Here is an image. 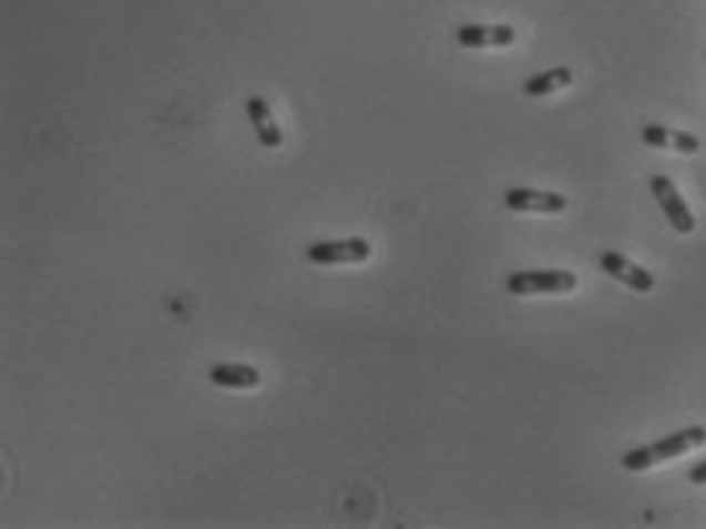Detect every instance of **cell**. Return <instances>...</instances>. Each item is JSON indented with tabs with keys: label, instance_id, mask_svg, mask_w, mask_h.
I'll list each match as a JSON object with an SVG mask.
<instances>
[{
	"label": "cell",
	"instance_id": "8",
	"mask_svg": "<svg viewBox=\"0 0 706 529\" xmlns=\"http://www.w3.org/2000/svg\"><path fill=\"white\" fill-rule=\"evenodd\" d=\"M245 111H248V120H252L254 126V135L257 141L264 144L266 151H278L282 147V129L276 126V120H273V111H269V104H266L260 95H252V99L245 101Z\"/></svg>",
	"mask_w": 706,
	"mask_h": 529
},
{
	"label": "cell",
	"instance_id": "10",
	"mask_svg": "<svg viewBox=\"0 0 706 529\" xmlns=\"http://www.w3.org/2000/svg\"><path fill=\"white\" fill-rule=\"evenodd\" d=\"M572 83H575V74L569 68H554V71H542V74L530 77L523 83V92L530 99H544V95H554L560 89H569Z\"/></svg>",
	"mask_w": 706,
	"mask_h": 529
},
{
	"label": "cell",
	"instance_id": "11",
	"mask_svg": "<svg viewBox=\"0 0 706 529\" xmlns=\"http://www.w3.org/2000/svg\"><path fill=\"white\" fill-rule=\"evenodd\" d=\"M669 147L679 153H697L700 151V139L692 135V132H679V129H669Z\"/></svg>",
	"mask_w": 706,
	"mask_h": 529
},
{
	"label": "cell",
	"instance_id": "5",
	"mask_svg": "<svg viewBox=\"0 0 706 529\" xmlns=\"http://www.w3.org/2000/svg\"><path fill=\"white\" fill-rule=\"evenodd\" d=\"M504 205L511 212H539V215H563L569 208V200L563 193H548V190L514 187L504 193Z\"/></svg>",
	"mask_w": 706,
	"mask_h": 529
},
{
	"label": "cell",
	"instance_id": "6",
	"mask_svg": "<svg viewBox=\"0 0 706 529\" xmlns=\"http://www.w3.org/2000/svg\"><path fill=\"white\" fill-rule=\"evenodd\" d=\"M600 266H603L605 276H612L615 282H621V285H627V288H633L636 294H652V291H655V276H652L648 269H643V266L627 261L624 254L605 252L603 257H600Z\"/></svg>",
	"mask_w": 706,
	"mask_h": 529
},
{
	"label": "cell",
	"instance_id": "3",
	"mask_svg": "<svg viewBox=\"0 0 706 529\" xmlns=\"http://www.w3.org/2000/svg\"><path fill=\"white\" fill-rule=\"evenodd\" d=\"M370 242L361 240V236H355V240H330V242H313L309 248H306V257L313 261V264H321V266H330V264H365L370 261Z\"/></svg>",
	"mask_w": 706,
	"mask_h": 529
},
{
	"label": "cell",
	"instance_id": "4",
	"mask_svg": "<svg viewBox=\"0 0 706 529\" xmlns=\"http://www.w3.org/2000/svg\"><path fill=\"white\" fill-rule=\"evenodd\" d=\"M652 193H655V200L657 205L664 208V215H667L669 221V227L676 230V233H682V236H688V233H694V215H692V208L685 205V200H682V193L676 190V184L669 181L667 175H655L652 177Z\"/></svg>",
	"mask_w": 706,
	"mask_h": 529
},
{
	"label": "cell",
	"instance_id": "9",
	"mask_svg": "<svg viewBox=\"0 0 706 529\" xmlns=\"http://www.w3.org/2000/svg\"><path fill=\"white\" fill-rule=\"evenodd\" d=\"M208 379L221 386V389H254L260 386V370L252 365H212L208 367Z\"/></svg>",
	"mask_w": 706,
	"mask_h": 529
},
{
	"label": "cell",
	"instance_id": "7",
	"mask_svg": "<svg viewBox=\"0 0 706 529\" xmlns=\"http://www.w3.org/2000/svg\"><path fill=\"white\" fill-rule=\"evenodd\" d=\"M459 47L465 50H487V47H511L518 31L511 26H462L456 31Z\"/></svg>",
	"mask_w": 706,
	"mask_h": 529
},
{
	"label": "cell",
	"instance_id": "12",
	"mask_svg": "<svg viewBox=\"0 0 706 529\" xmlns=\"http://www.w3.org/2000/svg\"><path fill=\"white\" fill-rule=\"evenodd\" d=\"M643 141L648 147H655V151H667L669 147V129L667 126H657V123H648L643 129Z\"/></svg>",
	"mask_w": 706,
	"mask_h": 529
},
{
	"label": "cell",
	"instance_id": "2",
	"mask_svg": "<svg viewBox=\"0 0 706 529\" xmlns=\"http://www.w3.org/2000/svg\"><path fill=\"white\" fill-rule=\"evenodd\" d=\"M508 291L514 297H532V294H569L579 288V276L569 269H523L508 276Z\"/></svg>",
	"mask_w": 706,
	"mask_h": 529
},
{
	"label": "cell",
	"instance_id": "1",
	"mask_svg": "<svg viewBox=\"0 0 706 529\" xmlns=\"http://www.w3.org/2000/svg\"><path fill=\"white\" fill-rule=\"evenodd\" d=\"M706 444V429L704 426H688V429L676 431L669 438H661V441L648 444V447H636L631 454H624L621 459V468L627 471H645V468H655L667 459H679V456L692 454L697 447Z\"/></svg>",
	"mask_w": 706,
	"mask_h": 529
},
{
	"label": "cell",
	"instance_id": "13",
	"mask_svg": "<svg viewBox=\"0 0 706 529\" xmlns=\"http://www.w3.org/2000/svg\"><path fill=\"white\" fill-rule=\"evenodd\" d=\"M688 480H692V484H697V487H704L706 484V462L688 468Z\"/></svg>",
	"mask_w": 706,
	"mask_h": 529
}]
</instances>
